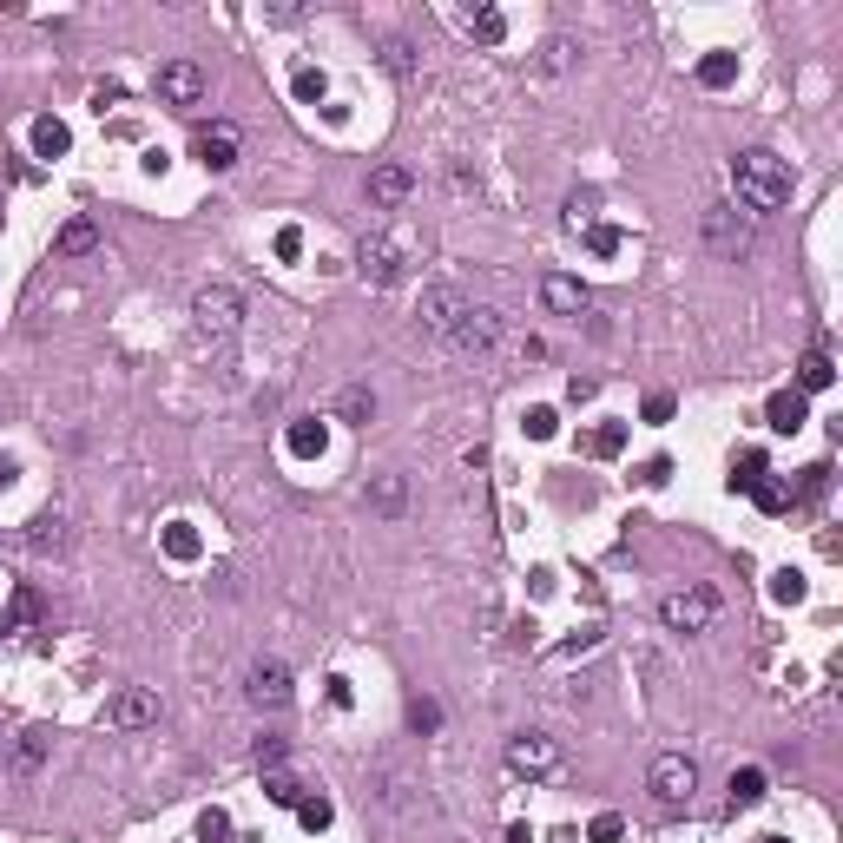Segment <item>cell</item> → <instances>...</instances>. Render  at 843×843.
Returning a JSON list of instances; mask_svg holds the SVG:
<instances>
[{
    "label": "cell",
    "mask_w": 843,
    "mask_h": 843,
    "mask_svg": "<svg viewBox=\"0 0 843 843\" xmlns=\"http://www.w3.org/2000/svg\"><path fill=\"white\" fill-rule=\"evenodd\" d=\"M732 191H738V211H745V218H764V211H784V205H791L797 172H791V159L751 145V152H738V159H732Z\"/></svg>",
    "instance_id": "1"
},
{
    "label": "cell",
    "mask_w": 843,
    "mask_h": 843,
    "mask_svg": "<svg viewBox=\"0 0 843 843\" xmlns=\"http://www.w3.org/2000/svg\"><path fill=\"white\" fill-rule=\"evenodd\" d=\"M402 271H409V251H402V238H389V231H369V238L356 244V277H363L369 290L402 284Z\"/></svg>",
    "instance_id": "2"
},
{
    "label": "cell",
    "mask_w": 843,
    "mask_h": 843,
    "mask_svg": "<svg viewBox=\"0 0 843 843\" xmlns=\"http://www.w3.org/2000/svg\"><path fill=\"white\" fill-rule=\"evenodd\" d=\"M699 231H705V251L725 257V264H738V257L751 251V218H745L738 205H705Z\"/></svg>",
    "instance_id": "3"
},
{
    "label": "cell",
    "mask_w": 843,
    "mask_h": 843,
    "mask_svg": "<svg viewBox=\"0 0 843 843\" xmlns=\"http://www.w3.org/2000/svg\"><path fill=\"white\" fill-rule=\"evenodd\" d=\"M646 791H653L666 811H679V804H692V791H699V764L685 758V751H666V758H653V771H646Z\"/></svg>",
    "instance_id": "4"
},
{
    "label": "cell",
    "mask_w": 843,
    "mask_h": 843,
    "mask_svg": "<svg viewBox=\"0 0 843 843\" xmlns=\"http://www.w3.org/2000/svg\"><path fill=\"white\" fill-rule=\"evenodd\" d=\"M659 620H666V633H705V626L718 620V593L712 587H679L659 600Z\"/></svg>",
    "instance_id": "5"
},
{
    "label": "cell",
    "mask_w": 843,
    "mask_h": 843,
    "mask_svg": "<svg viewBox=\"0 0 843 843\" xmlns=\"http://www.w3.org/2000/svg\"><path fill=\"white\" fill-rule=\"evenodd\" d=\"M191 323H198L205 336H231L244 323V297L231 284H205L198 297H191Z\"/></svg>",
    "instance_id": "6"
},
{
    "label": "cell",
    "mask_w": 843,
    "mask_h": 843,
    "mask_svg": "<svg viewBox=\"0 0 843 843\" xmlns=\"http://www.w3.org/2000/svg\"><path fill=\"white\" fill-rule=\"evenodd\" d=\"M191 152H198V165H205V172H231V165H238V152H244V132L231 126V119H211V126H198Z\"/></svg>",
    "instance_id": "7"
},
{
    "label": "cell",
    "mask_w": 843,
    "mask_h": 843,
    "mask_svg": "<svg viewBox=\"0 0 843 843\" xmlns=\"http://www.w3.org/2000/svg\"><path fill=\"white\" fill-rule=\"evenodd\" d=\"M244 699H251L257 712H284L290 705V666L284 659H257V666L244 672Z\"/></svg>",
    "instance_id": "8"
},
{
    "label": "cell",
    "mask_w": 843,
    "mask_h": 843,
    "mask_svg": "<svg viewBox=\"0 0 843 843\" xmlns=\"http://www.w3.org/2000/svg\"><path fill=\"white\" fill-rule=\"evenodd\" d=\"M448 343H455L462 356H488L494 343H501V310H488V303H468L462 323L448 330Z\"/></svg>",
    "instance_id": "9"
},
{
    "label": "cell",
    "mask_w": 843,
    "mask_h": 843,
    "mask_svg": "<svg viewBox=\"0 0 843 843\" xmlns=\"http://www.w3.org/2000/svg\"><path fill=\"white\" fill-rule=\"evenodd\" d=\"M106 725H112V732H145V725H159V692H152V685H126V692H112Z\"/></svg>",
    "instance_id": "10"
},
{
    "label": "cell",
    "mask_w": 843,
    "mask_h": 843,
    "mask_svg": "<svg viewBox=\"0 0 843 843\" xmlns=\"http://www.w3.org/2000/svg\"><path fill=\"white\" fill-rule=\"evenodd\" d=\"M152 93H159L165 106H198V99H205V66L198 60H165L159 80H152Z\"/></svg>",
    "instance_id": "11"
},
{
    "label": "cell",
    "mask_w": 843,
    "mask_h": 843,
    "mask_svg": "<svg viewBox=\"0 0 843 843\" xmlns=\"http://www.w3.org/2000/svg\"><path fill=\"white\" fill-rule=\"evenodd\" d=\"M508 771H521V778H547V771H560V745L541 732H514L508 738Z\"/></svg>",
    "instance_id": "12"
},
{
    "label": "cell",
    "mask_w": 843,
    "mask_h": 843,
    "mask_svg": "<svg viewBox=\"0 0 843 843\" xmlns=\"http://www.w3.org/2000/svg\"><path fill=\"white\" fill-rule=\"evenodd\" d=\"M462 310H468V297L455 284H429L422 290V310H415V317H422V330H435L448 343V330H455V323H462Z\"/></svg>",
    "instance_id": "13"
},
{
    "label": "cell",
    "mask_w": 843,
    "mask_h": 843,
    "mask_svg": "<svg viewBox=\"0 0 843 843\" xmlns=\"http://www.w3.org/2000/svg\"><path fill=\"white\" fill-rule=\"evenodd\" d=\"M376 797L389 804V811H415V804H422V778H415V771H402L396 758H382V764H376Z\"/></svg>",
    "instance_id": "14"
},
{
    "label": "cell",
    "mask_w": 843,
    "mask_h": 843,
    "mask_svg": "<svg viewBox=\"0 0 843 843\" xmlns=\"http://www.w3.org/2000/svg\"><path fill=\"white\" fill-rule=\"evenodd\" d=\"M541 303L547 310H554V317H580V310H587V284H580V277H567V271H547L541 277Z\"/></svg>",
    "instance_id": "15"
},
{
    "label": "cell",
    "mask_w": 843,
    "mask_h": 843,
    "mask_svg": "<svg viewBox=\"0 0 843 843\" xmlns=\"http://www.w3.org/2000/svg\"><path fill=\"white\" fill-rule=\"evenodd\" d=\"M363 508H369V514H382V521H396V514L409 508V481H402V475H369Z\"/></svg>",
    "instance_id": "16"
},
{
    "label": "cell",
    "mask_w": 843,
    "mask_h": 843,
    "mask_svg": "<svg viewBox=\"0 0 843 843\" xmlns=\"http://www.w3.org/2000/svg\"><path fill=\"white\" fill-rule=\"evenodd\" d=\"M764 422H771V429H778V435H797V429H804V422H811V402L797 396V389H778V396L764 402Z\"/></svg>",
    "instance_id": "17"
},
{
    "label": "cell",
    "mask_w": 843,
    "mask_h": 843,
    "mask_svg": "<svg viewBox=\"0 0 843 843\" xmlns=\"http://www.w3.org/2000/svg\"><path fill=\"white\" fill-rule=\"evenodd\" d=\"M409 191H415L409 165H376V172H369V198H376V205H402Z\"/></svg>",
    "instance_id": "18"
},
{
    "label": "cell",
    "mask_w": 843,
    "mask_h": 843,
    "mask_svg": "<svg viewBox=\"0 0 843 843\" xmlns=\"http://www.w3.org/2000/svg\"><path fill=\"white\" fill-rule=\"evenodd\" d=\"M323 442H330V429H323L317 415H297V422H290V435H284V448L297 455V462H317Z\"/></svg>",
    "instance_id": "19"
},
{
    "label": "cell",
    "mask_w": 843,
    "mask_h": 843,
    "mask_svg": "<svg viewBox=\"0 0 843 843\" xmlns=\"http://www.w3.org/2000/svg\"><path fill=\"white\" fill-rule=\"evenodd\" d=\"M369 415H376V389H369V382H350V389L336 396V422H356V429H369Z\"/></svg>",
    "instance_id": "20"
},
{
    "label": "cell",
    "mask_w": 843,
    "mask_h": 843,
    "mask_svg": "<svg viewBox=\"0 0 843 843\" xmlns=\"http://www.w3.org/2000/svg\"><path fill=\"white\" fill-rule=\"evenodd\" d=\"M66 145H73V132L60 126V119H33V159H66Z\"/></svg>",
    "instance_id": "21"
},
{
    "label": "cell",
    "mask_w": 843,
    "mask_h": 843,
    "mask_svg": "<svg viewBox=\"0 0 843 843\" xmlns=\"http://www.w3.org/2000/svg\"><path fill=\"white\" fill-rule=\"evenodd\" d=\"M837 382V363H830L824 350H811L804 363H797V396H817V389H830Z\"/></svg>",
    "instance_id": "22"
},
{
    "label": "cell",
    "mask_w": 843,
    "mask_h": 843,
    "mask_svg": "<svg viewBox=\"0 0 843 843\" xmlns=\"http://www.w3.org/2000/svg\"><path fill=\"white\" fill-rule=\"evenodd\" d=\"M264 797H271V804H284V811H297V804H303V784L290 778L284 764H264Z\"/></svg>",
    "instance_id": "23"
},
{
    "label": "cell",
    "mask_w": 843,
    "mask_h": 843,
    "mask_svg": "<svg viewBox=\"0 0 843 843\" xmlns=\"http://www.w3.org/2000/svg\"><path fill=\"white\" fill-rule=\"evenodd\" d=\"M47 745H53V732H47V725L20 732V745H14V771H40V764H47Z\"/></svg>",
    "instance_id": "24"
},
{
    "label": "cell",
    "mask_w": 843,
    "mask_h": 843,
    "mask_svg": "<svg viewBox=\"0 0 843 843\" xmlns=\"http://www.w3.org/2000/svg\"><path fill=\"white\" fill-rule=\"evenodd\" d=\"M468 33H475L481 47H501V40H508V14H501V7H475V14H468Z\"/></svg>",
    "instance_id": "25"
},
{
    "label": "cell",
    "mask_w": 843,
    "mask_h": 843,
    "mask_svg": "<svg viewBox=\"0 0 843 843\" xmlns=\"http://www.w3.org/2000/svg\"><path fill=\"white\" fill-rule=\"evenodd\" d=\"M53 251H60V257H86V251H99V231H93L86 218H73L60 238H53Z\"/></svg>",
    "instance_id": "26"
},
{
    "label": "cell",
    "mask_w": 843,
    "mask_h": 843,
    "mask_svg": "<svg viewBox=\"0 0 843 843\" xmlns=\"http://www.w3.org/2000/svg\"><path fill=\"white\" fill-rule=\"evenodd\" d=\"M27 547H33V554H60V547H66V521H60V514H40L33 534H27Z\"/></svg>",
    "instance_id": "27"
},
{
    "label": "cell",
    "mask_w": 843,
    "mask_h": 843,
    "mask_svg": "<svg viewBox=\"0 0 843 843\" xmlns=\"http://www.w3.org/2000/svg\"><path fill=\"white\" fill-rule=\"evenodd\" d=\"M382 66H389V73H396V80H415V73H422V60H415V47L409 40H382Z\"/></svg>",
    "instance_id": "28"
},
{
    "label": "cell",
    "mask_w": 843,
    "mask_h": 843,
    "mask_svg": "<svg viewBox=\"0 0 843 843\" xmlns=\"http://www.w3.org/2000/svg\"><path fill=\"white\" fill-rule=\"evenodd\" d=\"M732 80H738V53H705L699 60V86L718 93V86H732Z\"/></svg>",
    "instance_id": "29"
},
{
    "label": "cell",
    "mask_w": 843,
    "mask_h": 843,
    "mask_svg": "<svg viewBox=\"0 0 843 843\" xmlns=\"http://www.w3.org/2000/svg\"><path fill=\"white\" fill-rule=\"evenodd\" d=\"M573 60H580V40H567V33H554V40H547V47H541V60H534V66H541V73H567Z\"/></svg>",
    "instance_id": "30"
},
{
    "label": "cell",
    "mask_w": 843,
    "mask_h": 843,
    "mask_svg": "<svg viewBox=\"0 0 843 843\" xmlns=\"http://www.w3.org/2000/svg\"><path fill=\"white\" fill-rule=\"evenodd\" d=\"M764 797V771L758 764H745V771H732V811H751Z\"/></svg>",
    "instance_id": "31"
},
{
    "label": "cell",
    "mask_w": 843,
    "mask_h": 843,
    "mask_svg": "<svg viewBox=\"0 0 843 843\" xmlns=\"http://www.w3.org/2000/svg\"><path fill=\"white\" fill-rule=\"evenodd\" d=\"M297 824L317 837V830H330V824H336V804H330V797H303V804H297Z\"/></svg>",
    "instance_id": "32"
},
{
    "label": "cell",
    "mask_w": 843,
    "mask_h": 843,
    "mask_svg": "<svg viewBox=\"0 0 843 843\" xmlns=\"http://www.w3.org/2000/svg\"><path fill=\"white\" fill-rule=\"evenodd\" d=\"M751 501H758L764 514H784V508H791V488H784V481H771V475H764V481H751Z\"/></svg>",
    "instance_id": "33"
},
{
    "label": "cell",
    "mask_w": 843,
    "mask_h": 843,
    "mask_svg": "<svg viewBox=\"0 0 843 843\" xmlns=\"http://www.w3.org/2000/svg\"><path fill=\"white\" fill-rule=\"evenodd\" d=\"M165 554H172V560H198V534H191L185 521H172V527H165Z\"/></svg>",
    "instance_id": "34"
},
{
    "label": "cell",
    "mask_w": 843,
    "mask_h": 843,
    "mask_svg": "<svg viewBox=\"0 0 843 843\" xmlns=\"http://www.w3.org/2000/svg\"><path fill=\"white\" fill-rule=\"evenodd\" d=\"M290 93H297L303 106H317V99H323V73H317V66H297V73H290Z\"/></svg>",
    "instance_id": "35"
},
{
    "label": "cell",
    "mask_w": 843,
    "mask_h": 843,
    "mask_svg": "<svg viewBox=\"0 0 843 843\" xmlns=\"http://www.w3.org/2000/svg\"><path fill=\"white\" fill-rule=\"evenodd\" d=\"M620 244H626V238L613 231V224H587V251H593V257H620Z\"/></svg>",
    "instance_id": "36"
},
{
    "label": "cell",
    "mask_w": 843,
    "mask_h": 843,
    "mask_svg": "<svg viewBox=\"0 0 843 843\" xmlns=\"http://www.w3.org/2000/svg\"><path fill=\"white\" fill-rule=\"evenodd\" d=\"M751 481H764V455H758V448H745V455H738V468H732V488L751 494Z\"/></svg>",
    "instance_id": "37"
},
{
    "label": "cell",
    "mask_w": 843,
    "mask_h": 843,
    "mask_svg": "<svg viewBox=\"0 0 843 843\" xmlns=\"http://www.w3.org/2000/svg\"><path fill=\"white\" fill-rule=\"evenodd\" d=\"M587 448H593V455H600V462H606V455H620V448H626V422H606V429L593 435Z\"/></svg>",
    "instance_id": "38"
},
{
    "label": "cell",
    "mask_w": 843,
    "mask_h": 843,
    "mask_svg": "<svg viewBox=\"0 0 843 843\" xmlns=\"http://www.w3.org/2000/svg\"><path fill=\"white\" fill-rule=\"evenodd\" d=\"M198 843H231V817L205 811V817H198Z\"/></svg>",
    "instance_id": "39"
},
{
    "label": "cell",
    "mask_w": 843,
    "mask_h": 843,
    "mask_svg": "<svg viewBox=\"0 0 843 843\" xmlns=\"http://www.w3.org/2000/svg\"><path fill=\"white\" fill-rule=\"evenodd\" d=\"M771 600H784V606H797V600H804V573H791V567H784V573H778V580H771Z\"/></svg>",
    "instance_id": "40"
},
{
    "label": "cell",
    "mask_w": 843,
    "mask_h": 843,
    "mask_svg": "<svg viewBox=\"0 0 843 843\" xmlns=\"http://www.w3.org/2000/svg\"><path fill=\"white\" fill-rule=\"evenodd\" d=\"M409 725H415V732H435V725H442V705H435V699H415L409 705Z\"/></svg>",
    "instance_id": "41"
},
{
    "label": "cell",
    "mask_w": 843,
    "mask_h": 843,
    "mask_svg": "<svg viewBox=\"0 0 843 843\" xmlns=\"http://www.w3.org/2000/svg\"><path fill=\"white\" fill-rule=\"evenodd\" d=\"M554 429H560V415H554V409H527V435H534V442H547Z\"/></svg>",
    "instance_id": "42"
},
{
    "label": "cell",
    "mask_w": 843,
    "mask_h": 843,
    "mask_svg": "<svg viewBox=\"0 0 843 843\" xmlns=\"http://www.w3.org/2000/svg\"><path fill=\"white\" fill-rule=\"evenodd\" d=\"M620 837H626V824H620L613 811H600V817H593V843H620Z\"/></svg>",
    "instance_id": "43"
},
{
    "label": "cell",
    "mask_w": 843,
    "mask_h": 843,
    "mask_svg": "<svg viewBox=\"0 0 843 843\" xmlns=\"http://www.w3.org/2000/svg\"><path fill=\"white\" fill-rule=\"evenodd\" d=\"M567 224H573V231L593 224V198H587V191H573V198H567Z\"/></svg>",
    "instance_id": "44"
},
{
    "label": "cell",
    "mask_w": 843,
    "mask_h": 843,
    "mask_svg": "<svg viewBox=\"0 0 843 843\" xmlns=\"http://www.w3.org/2000/svg\"><path fill=\"white\" fill-rule=\"evenodd\" d=\"M672 409H679V402H672L666 389H659V396H646V422H653V429H659V422H672Z\"/></svg>",
    "instance_id": "45"
},
{
    "label": "cell",
    "mask_w": 843,
    "mask_h": 843,
    "mask_svg": "<svg viewBox=\"0 0 843 843\" xmlns=\"http://www.w3.org/2000/svg\"><path fill=\"white\" fill-rule=\"evenodd\" d=\"M639 481H646V488H666V481H672V462H666V455H653V462L639 468Z\"/></svg>",
    "instance_id": "46"
},
{
    "label": "cell",
    "mask_w": 843,
    "mask_h": 843,
    "mask_svg": "<svg viewBox=\"0 0 843 843\" xmlns=\"http://www.w3.org/2000/svg\"><path fill=\"white\" fill-rule=\"evenodd\" d=\"M277 257H284V264H290V257H303V231H297V224L277 231Z\"/></svg>",
    "instance_id": "47"
},
{
    "label": "cell",
    "mask_w": 843,
    "mask_h": 843,
    "mask_svg": "<svg viewBox=\"0 0 843 843\" xmlns=\"http://www.w3.org/2000/svg\"><path fill=\"white\" fill-rule=\"evenodd\" d=\"M284 758H290L284 738H257V764H284Z\"/></svg>",
    "instance_id": "48"
},
{
    "label": "cell",
    "mask_w": 843,
    "mask_h": 843,
    "mask_svg": "<svg viewBox=\"0 0 843 843\" xmlns=\"http://www.w3.org/2000/svg\"><path fill=\"white\" fill-rule=\"evenodd\" d=\"M119 99H126V86H119V80H99V86H93V106H99V112L119 106Z\"/></svg>",
    "instance_id": "49"
},
{
    "label": "cell",
    "mask_w": 843,
    "mask_h": 843,
    "mask_svg": "<svg viewBox=\"0 0 843 843\" xmlns=\"http://www.w3.org/2000/svg\"><path fill=\"white\" fill-rule=\"evenodd\" d=\"M593 396H600V382H593V376H573L567 382V402H593Z\"/></svg>",
    "instance_id": "50"
},
{
    "label": "cell",
    "mask_w": 843,
    "mask_h": 843,
    "mask_svg": "<svg viewBox=\"0 0 843 843\" xmlns=\"http://www.w3.org/2000/svg\"><path fill=\"white\" fill-rule=\"evenodd\" d=\"M264 20H271V27H297L303 7H264Z\"/></svg>",
    "instance_id": "51"
},
{
    "label": "cell",
    "mask_w": 843,
    "mask_h": 843,
    "mask_svg": "<svg viewBox=\"0 0 843 843\" xmlns=\"http://www.w3.org/2000/svg\"><path fill=\"white\" fill-rule=\"evenodd\" d=\"M508 843H534V830H527V824H514V830H508Z\"/></svg>",
    "instance_id": "52"
},
{
    "label": "cell",
    "mask_w": 843,
    "mask_h": 843,
    "mask_svg": "<svg viewBox=\"0 0 843 843\" xmlns=\"http://www.w3.org/2000/svg\"><path fill=\"white\" fill-rule=\"evenodd\" d=\"M7 481H14V462H0V488H7Z\"/></svg>",
    "instance_id": "53"
},
{
    "label": "cell",
    "mask_w": 843,
    "mask_h": 843,
    "mask_svg": "<svg viewBox=\"0 0 843 843\" xmlns=\"http://www.w3.org/2000/svg\"><path fill=\"white\" fill-rule=\"evenodd\" d=\"M758 843H784V837H758Z\"/></svg>",
    "instance_id": "54"
},
{
    "label": "cell",
    "mask_w": 843,
    "mask_h": 843,
    "mask_svg": "<svg viewBox=\"0 0 843 843\" xmlns=\"http://www.w3.org/2000/svg\"><path fill=\"white\" fill-rule=\"evenodd\" d=\"M0 211H7V205H0Z\"/></svg>",
    "instance_id": "55"
}]
</instances>
